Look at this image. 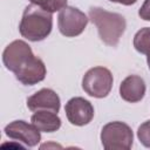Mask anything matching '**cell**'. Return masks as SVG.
<instances>
[{
  "instance_id": "obj_1",
  "label": "cell",
  "mask_w": 150,
  "mask_h": 150,
  "mask_svg": "<svg viewBox=\"0 0 150 150\" xmlns=\"http://www.w3.org/2000/svg\"><path fill=\"white\" fill-rule=\"evenodd\" d=\"M52 28L53 15L50 12L45 11L34 4H30L25 8L19 25V32L25 39L33 42L42 41L50 34Z\"/></svg>"
},
{
  "instance_id": "obj_2",
  "label": "cell",
  "mask_w": 150,
  "mask_h": 150,
  "mask_svg": "<svg viewBox=\"0 0 150 150\" xmlns=\"http://www.w3.org/2000/svg\"><path fill=\"white\" fill-rule=\"evenodd\" d=\"M88 15L91 22L96 26L100 39L105 45L116 47L127 27L125 18L118 13L108 12L101 7H90Z\"/></svg>"
},
{
  "instance_id": "obj_3",
  "label": "cell",
  "mask_w": 150,
  "mask_h": 150,
  "mask_svg": "<svg viewBox=\"0 0 150 150\" xmlns=\"http://www.w3.org/2000/svg\"><path fill=\"white\" fill-rule=\"evenodd\" d=\"M132 141V130L124 122H109L101 130V142L107 150H128L131 148Z\"/></svg>"
},
{
  "instance_id": "obj_4",
  "label": "cell",
  "mask_w": 150,
  "mask_h": 150,
  "mask_svg": "<svg viewBox=\"0 0 150 150\" xmlns=\"http://www.w3.org/2000/svg\"><path fill=\"white\" fill-rule=\"evenodd\" d=\"M112 82V74L108 68L94 67L84 74L82 79V88L89 96L103 98L110 93Z\"/></svg>"
},
{
  "instance_id": "obj_5",
  "label": "cell",
  "mask_w": 150,
  "mask_h": 150,
  "mask_svg": "<svg viewBox=\"0 0 150 150\" xmlns=\"http://www.w3.org/2000/svg\"><path fill=\"white\" fill-rule=\"evenodd\" d=\"M89 19L87 15L76 7L66 6L62 8L57 16L59 30L66 38H75L86 29Z\"/></svg>"
},
{
  "instance_id": "obj_6",
  "label": "cell",
  "mask_w": 150,
  "mask_h": 150,
  "mask_svg": "<svg viewBox=\"0 0 150 150\" xmlns=\"http://www.w3.org/2000/svg\"><path fill=\"white\" fill-rule=\"evenodd\" d=\"M33 55L32 48L27 42L14 40L5 48L2 53V62L8 70L16 73Z\"/></svg>"
},
{
  "instance_id": "obj_7",
  "label": "cell",
  "mask_w": 150,
  "mask_h": 150,
  "mask_svg": "<svg viewBox=\"0 0 150 150\" xmlns=\"http://www.w3.org/2000/svg\"><path fill=\"white\" fill-rule=\"evenodd\" d=\"M5 134L12 139L23 143L25 146H35L41 141L40 130L32 123H27L22 120L11 122L5 127Z\"/></svg>"
},
{
  "instance_id": "obj_8",
  "label": "cell",
  "mask_w": 150,
  "mask_h": 150,
  "mask_svg": "<svg viewBox=\"0 0 150 150\" xmlns=\"http://www.w3.org/2000/svg\"><path fill=\"white\" fill-rule=\"evenodd\" d=\"M66 116L73 125L82 127L91 122L94 117V107L93 104L83 97H73L70 98L64 107Z\"/></svg>"
},
{
  "instance_id": "obj_9",
  "label": "cell",
  "mask_w": 150,
  "mask_h": 150,
  "mask_svg": "<svg viewBox=\"0 0 150 150\" xmlns=\"http://www.w3.org/2000/svg\"><path fill=\"white\" fill-rule=\"evenodd\" d=\"M47 74L43 61L33 55L16 73H14L16 80L25 86H34L45 80Z\"/></svg>"
},
{
  "instance_id": "obj_10",
  "label": "cell",
  "mask_w": 150,
  "mask_h": 150,
  "mask_svg": "<svg viewBox=\"0 0 150 150\" xmlns=\"http://www.w3.org/2000/svg\"><path fill=\"white\" fill-rule=\"evenodd\" d=\"M61 101L59 95L49 88H42L27 98V107L32 111L49 110L59 112Z\"/></svg>"
},
{
  "instance_id": "obj_11",
  "label": "cell",
  "mask_w": 150,
  "mask_h": 150,
  "mask_svg": "<svg viewBox=\"0 0 150 150\" xmlns=\"http://www.w3.org/2000/svg\"><path fill=\"white\" fill-rule=\"evenodd\" d=\"M145 82L138 75H129L127 76L120 86V95L121 97L130 103L139 102L145 95Z\"/></svg>"
},
{
  "instance_id": "obj_12",
  "label": "cell",
  "mask_w": 150,
  "mask_h": 150,
  "mask_svg": "<svg viewBox=\"0 0 150 150\" xmlns=\"http://www.w3.org/2000/svg\"><path fill=\"white\" fill-rule=\"evenodd\" d=\"M30 122L42 132H54L61 127V118L57 112L49 110H38L32 115Z\"/></svg>"
},
{
  "instance_id": "obj_13",
  "label": "cell",
  "mask_w": 150,
  "mask_h": 150,
  "mask_svg": "<svg viewBox=\"0 0 150 150\" xmlns=\"http://www.w3.org/2000/svg\"><path fill=\"white\" fill-rule=\"evenodd\" d=\"M134 47L141 54H150V27L141 28L135 34Z\"/></svg>"
},
{
  "instance_id": "obj_14",
  "label": "cell",
  "mask_w": 150,
  "mask_h": 150,
  "mask_svg": "<svg viewBox=\"0 0 150 150\" xmlns=\"http://www.w3.org/2000/svg\"><path fill=\"white\" fill-rule=\"evenodd\" d=\"M29 1L30 4H34L50 13L61 11L67 6V0H29Z\"/></svg>"
},
{
  "instance_id": "obj_15",
  "label": "cell",
  "mask_w": 150,
  "mask_h": 150,
  "mask_svg": "<svg viewBox=\"0 0 150 150\" xmlns=\"http://www.w3.org/2000/svg\"><path fill=\"white\" fill-rule=\"evenodd\" d=\"M137 137L139 139V142L146 146L150 148V120L143 122L137 130Z\"/></svg>"
},
{
  "instance_id": "obj_16",
  "label": "cell",
  "mask_w": 150,
  "mask_h": 150,
  "mask_svg": "<svg viewBox=\"0 0 150 150\" xmlns=\"http://www.w3.org/2000/svg\"><path fill=\"white\" fill-rule=\"evenodd\" d=\"M138 15L145 21H150V0H144L143 5L138 11Z\"/></svg>"
},
{
  "instance_id": "obj_17",
  "label": "cell",
  "mask_w": 150,
  "mask_h": 150,
  "mask_svg": "<svg viewBox=\"0 0 150 150\" xmlns=\"http://www.w3.org/2000/svg\"><path fill=\"white\" fill-rule=\"evenodd\" d=\"M111 2H117V4H121V5H124V6H131L134 5L137 0H109Z\"/></svg>"
},
{
  "instance_id": "obj_18",
  "label": "cell",
  "mask_w": 150,
  "mask_h": 150,
  "mask_svg": "<svg viewBox=\"0 0 150 150\" xmlns=\"http://www.w3.org/2000/svg\"><path fill=\"white\" fill-rule=\"evenodd\" d=\"M146 62H148V67L150 69V54H148V56H146Z\"/></svg>"
}]
</instances>
